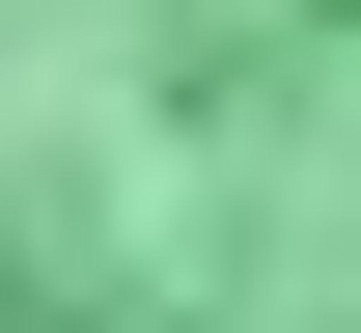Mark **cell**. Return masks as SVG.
I'll list each match as a JSON object with an SVG mask.
<instances>
[{"label":"cell","mask_w":361,"mask_h":333,"mask_svg":"<svg viewBox=\"0 0 361 333\" xmlns=\"http://www.w3.org/2000/svg\"><path fill=\"white\" fill-rule=\"evenodd\" d=\"M0 333H361V0H0Z\"/></svg>","instance_id":"obj_1"}]
</instances>
